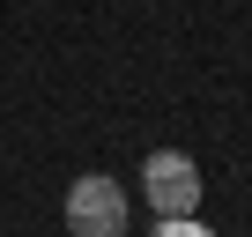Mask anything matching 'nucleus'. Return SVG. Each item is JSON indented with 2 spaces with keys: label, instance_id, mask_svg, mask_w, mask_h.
<instances>
[{
  "label": "nucleus",
  "instance_id": "2",
  "mask_svg": "<svg viewBox=\"0 0 252 237\" xmlns=\"http://www.w3.org/2000/svg\"><path fill=\"white\" fill-rule=\"evenodd\" d=\"M126 185L104 171H82L67 185V237H126Z\"/></svg>",
  "mask_w": 252,
  "mask_h": 237
},
{
  "label": "nucleus",
  "instance_id": "1",
  "mask_svg": "<svg viewBox=\"0 0 252 237\" xmlns=\"http://www.w3.org/2000/svg\"><path fill=\"white\" fill-rule=\"evenodd\" d=\"M141 193H149L156 222H178V215H200L208 178H200V163H193L186 148H149V156H141Z\"/></svg>",
  "mask_w": 252,
  "mask_h": 237
},
{
  "label": "nucleus",
  "instance_id": "3",
  "mask_svg": "<svg viewBox=\"0 0 252 237\" xmlns=\"http://www.w3.org/2000/svg\"><path fill=\"white\" fill-rule=\"evenodd\" d=\"M149 237H215V230H208V222H200V215H178V222H156V230H149Z\"/></svg>",
  "mask_w": 252,
  "mask_h": 237
}]
</instances>
